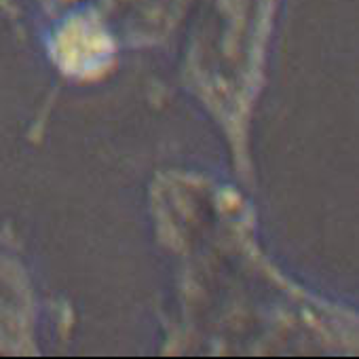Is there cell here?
Masks as SVG:
<instances>
[{"label": "cell", "mask_w": 359, "mask_h": 359, "mask_svg": "<svg viewBox=\"0 0 359 359\" xmlns=\"http://www.w3.org/2000/svg\"><path fill=\"white\" fill-rule=\"evenodd\" d=\"M112 45L104 28L89 20L76 18L68 22L57 36V57L64 70L72 74H91L106 66Z\"/></svg>", "instance_id": "1"}]
</instances>
